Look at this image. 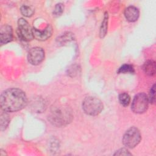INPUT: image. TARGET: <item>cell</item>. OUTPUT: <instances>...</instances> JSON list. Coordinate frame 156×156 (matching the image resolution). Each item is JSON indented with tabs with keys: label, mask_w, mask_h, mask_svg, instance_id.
<instances>
[{
	"label": "cell",
	"mask_w": 156,
	"mask_h": 156,
	"mask_svg": "<svg viewBox=\"0 0 156 156\" xmlns=\"http://www.w3.org/2000/svg\"><path fill=\"white\" fill-rule=\"evenodd\" d=\"M1 108L5 112H16L25 107L27 103L26 94L18 88H9L1 95Z\"/></svg>",
	"instance_id": "cell-1"
},
{
	"label": "cell",
	"mask_w": 156,
	"mask_h": 156,
	"mask_svg": "<svg viewBox=\"0 0 156 156\" xmlns=\"http://www.w3.org/2000/svg\"><path fill=\"white\" fill-rule=\"evenodd\" d=\"M73 118L71 110L66 106L57 105L52 108L49 119L56 126H65L71 122Z\"/></svg>",
	"instance_id": "cell-2"
},
{
	"label": "cell",
	"mask_w": 156,
	"mask_h": 156,
	"mask_svg": "<svg viewBox=\"0 0 156 156\" xmlns=\"http://www.w3.org/2000/svg\"><path fill=\"white\" fill-rule=\"evenodd\" d=\"M82 108L85 113L91 116L99 114L103 109L102 102L94 97H87L82 102Z\"/></svg>",
	"instance_id": "cell-3"
},
{
	"label": "cell",
	"mask_w": 156,
	"mask_h": 156,
	"mask_svg": "<svg viewBox=\"0 0 156 156\" xmlns=\"http://www.w3.org/2000/svg\"><path fill=\"white\" fill-rule=\"evenodd\" d=\"M141 139V136L139 130L135 127H132L124 133L122 138V143L125 146L132 149L138 144Z\"/></svg>",
	"instance_id": "cell-4"
},
{
	"label": "cell",
	"mask_w": 156,
	"mask_h": 156,
	"mask_svg": "<svg viewBox=\"0 0 156 156\" xmlns=\"http://www.w3.org/2000/svg\"><path fill=\"white\" fill-rule=\"evenodd\" d=\"M149 104V98L144 93H140L136 94L132 101L131 108L135 113H143L145 112Z\"/></svg>",
	"instance_id": "cell-5"
},
{
	"label": "cell",
	"mask_w": 156,
	"mask_h": 156,
	"mask_svg": "<svg viewBox=\"0 0 156 156\" xmlns=\"http://www.w3.org/2000/svg\"><path fill=\"white\" fill-rule=\"evenodd\" d=\"M17 35L21 40L26 41H30L34 38L32 29L24 18H20L18 21Z\"/></svg>",
	"instance_id": "cell-6"
},
{
	"label": "cell",
	"mask_w": 156,
	"mask_h": 156,
	"mask_svg": "<svg viewBox=\"0 0 156 156\" xmlns=\"http://www.w3.org/2000/svg\"><path fill=\"white\" fill-rule=\"evenodd\" d=\"M44 58L43 49L39 47H35L30 49L27 55L29 62L33 65H37L41 63Z\"/></svg>",
	"instance_id": "cell-7"
},
{
	"label": "cell",
	"mask_w": 156,
	"mask_h": 156,
	"mask_svg": "<svg viewBox=\"0 0 156 156\" xmlns=\"http://www.w3.org/2000/svg\"><path fill=\"white\" fill-rule=\"evenodd\" d=\"M32 32L34 38L40 41H44L51 36L52 33V29L50 25H48L43 30H40L35 28H33Z\"/></svg>",
	"instance_id": "cell-8"
},
{
	"label": "cell",
	"mask_w": 156,
	"mask_h": 156,
	"mask_svg": "<svg viewBox=\"0 0 156 156\" xmlns=\"http://www.w3.org/2000/svg\"><path fill=\"white\" fill-rule=\"evenodd\" d=\"M13 31L11 26L4 25L0 29V42L1 44H6L12 40Z\"/></svg>",
	"instance_id": "cell-9"
},
{
	"label": "cell",
	"mask_w": 156,
	"mask_h": 156,
	"mask_svg": "<svg viewBox=\"0 0 156 156\" xmlns=\"http://www.w3.org/2000/svg\"><path fill=\"white\" fill-rule=\"evenodd\" d=\"M139 10L134 6H129L125 9L124 15L126 20L130 22L136 21L139 17Z\"/></svg>",
	"instance_id": "cell-10"
},
{
	"label": "cell",
	"mask_w": 156,
	"mask_h": 156,
	"mask_svg": "<svg viewBox=\"0 0 156 156\" xmlns=\"http://www.w3.org/2000/svg\"><path fill=\"white\" fill-rule=\"evenodd\" d=\"M143 69L147 75L154 76L156 71L155 62L152 60H147L144 63Z\"/></svg>",
	"instance_id": "cell-11"
},
{
	"label": "cell",
	"mask_w": 156,
	"mask_h": 156,
	"mask_svg": "<svg viewBox=\"0 0 156 156\" xmlns=\"http://www.w3.org/2000/svg\"><path fill=\"white\" fill-rule=\"evenodd\" d=\"M10 121L9 116L8 114L6 113L5 111H4V113H1V119H0V126H1V130H3L5 129V128L7 127Z\"/></svg>",
	"instance_id": "cell-12"
},
{
	"label": "cell",
	"mask_w": 156,
	"mask_h": 156,
	"mask_svg": "<svg viewBox=\"0 0 156 156\" xmlns=\"http://www.w3.org/2000/svg\"><path fill=\"white\" fill-rule=\"evenodd\" d=\"M107 23H108V13H105L104 15V18L103 20V21L102 23V25L100 29V37L103 38L105 37L106 33H107Z\"/></svg>",
	"instance_id": "cell-13"
},
{
	"label": "cell",
	"mask_w": 156,
	"mask_h": 156,
	"mask_svg": "<svg viewBox=\"0 0 156 156\" xmlns=\"http://www.w3.org/2000/svg\"><path fill=\"white\" fill-rule=\"evenodd\" d=\"M118 73H122V74H126V73L133 74L135 73V70L132 65H129V64H125L119 68Z\"/></svg>",
	"instance_id": "cell-14"
},
{
	"label": "cell",
	"mask_w": 156,
	"mask_h": 156,
	"mask_svg": "<svg viewBox=\"0 0 156 156\" xmlns=\"http://www.w3.org/2000/svg\"><path fill=\"white\" fill-rule=\"evenodd\" d=\"M130 98L127 93H122L119 95V101L122 105L124 107L127 106L130 103Z\"/></svg>",
	"instance_id": "cell-15"
},
{
	"label": "cell",
	"mask_w": 156,
	"mask_h": 156,
	"mask_svg": "<svg viewBox=\"0 0 156 156\" xmlns=\"http://www.w3.org/2000/svg\"><path fill=\"white\" fill-rule=\"evenodd\" d=\"M20 11H21V13H22V15L26 17H30V16H32L34 14V10L30 7L26 5L21 6V7L20 9Z\"/></svg>",
	"instance_id": "cell-16"
},
{
	"label": "cell",
	"mask_w": 156,
	"mask_h": 156,
	"mask_svg": "<svg viewBox=\"0 0 156 156\" xmlns=\"http://www.w3.org/2000/svg\"><path fill=\"white\" fill-rule=\"evenodd\" d=\"M63 10H64V5L62 3L57 4L54 10L53 15L55 16H59L62 14Z\"/></svg>",
	"instance_id": "cell-17"
},
{
	"label": "cell",
	"mask_w": 156,
	"mask_h": 156,
	"mask_svg": "<svg viewBox=\"0 0 156 156\" xmlns=\"http://www.w3.org/2000/svg\"><path fill=\"white\" fill-rule=\"evenodd\" d=\"M155 85L154 84V85L151 87V91H150V94H149V101H150L151 103L154 104L155 101Z\"/></svg>",
	"instance_id": "cell-18"
},
{
	"label": "cell",
	"mask_w": 156,
	"mask_h": 156,
	"mask_svg": "<svg viewBox=\"0 0 156 156\" xmlns=\"http://www.w3.org/2000/svg\"><path fill=\"white\" fill-rule=\"evenodd\" d=\"M131 155L132 154L126 149H124V148L120 149L114 154V155Z\"/></svg>",
	"instance_id": "cell-19"
}]
</instances>
